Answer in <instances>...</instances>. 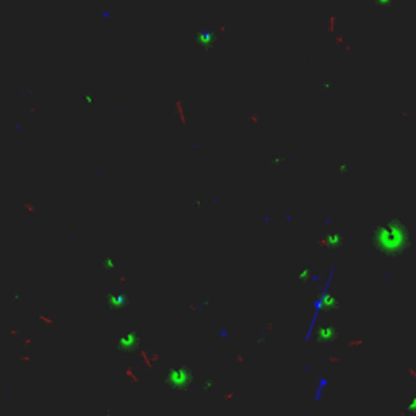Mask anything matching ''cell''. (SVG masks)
Returning <instances> with one entry per match:
<instances>
[{
    "instance_id": "1",
    "label": "cell",
    "mask_w": 416,
    "mask_h": 416,
    "mask_svg": "<svg viewBox=\"0 0 416 416\" xmlns=\"http://www.w3.org/2000/svg\"><path fill=\"white\" fill-rule=\"evenodd\" d=\"M374 245L381 254L387 257H400L410 245L407 226L400 219H389L382 223L373 234Z\"/></svg>"
},
{
    "instance_id": "2",
    "label": "cell",
    "mask_w": 416,
    "mask_h": 416,
    "mask_svg": "<svg viewBox=\"0 0 416 416\" xmlns=\"http://www.w3.org/2000/svg\"><path fill=\"white\" fill-rule=\"evenodd\" d=\"M343 242V236L338 234V232H332V234L324 237V244H327L329 247H338Z\"/></svg>"
},
{
    "instance_id": "3",
    "label": "cell",
    "mask_w": 416,
    "mask_h": 416,
    "mask_svg": "<svg viewBox=\"0 0 416 416\" xmlns=\"http://www.w3.org/2000/svg\"><path fill=\"white\" fill-rule=\"evenodd\" d=\"M335 335H337L335 327H327V329H322L319 332V338L325 340V342H332V340L335 338Z\"/></svg>"
},
{
    "instance_id": "4",
    "label": "cell",
    "mask_w": 416,
    "mask_h": 416,
    "mask_svg": "<svg viewBox=\"0 0 416 416\" xmlns=\"http://www.w3.org/2000/svg\"><path fill=\"white\" fill-rule=\"evenodd\" d=\"M298 276H301V280H307L309 276H311V270H309V268L301 270V275H298Z\"/></svg>"
},
{
    "instance_id": "5",
    "label": "cell",
    "mask_w": 416,
    "mask_h": 416,
    "mask_svg": "<svg viewBox=\"0 0 416 416\" xmlns=\"http://www.w3.org/2000/svg\"><path fill=\"white\" fill-rule=\"evenodd\" d=\"M408 410H412V412H416V397H413V400L408 403Z\"/></svg>"
},
{
    "instance_id": "6",
    "label": "cell",
    "mask_w": 416,
    "mask_h": 416,
    "mask_svg": "<svg viewBox=\"0 0 416 416\" xmlns=\"http://www.w3.org/2000/svg\"><path fill=\"white\" fill-rule=\"evenodd\" d=\"M376 3H379L381 7H386V5H389V3H392L394 0H374Z\"/></svg>"
},
{
    "instance_id": "7",
    "label": "cell",
    "mask_w": 416,
    "mask_h": 416,
    "mask_svg": "<svg viewBox=\"0 0 416 416\" xmlns=\"http://www.w3.org/2000/svg\"><path fill=\"white\" fill-rule=\"evenodd\" d=\"M351 166H340V173H348Z\"/></svg>"
}]
</instances>
